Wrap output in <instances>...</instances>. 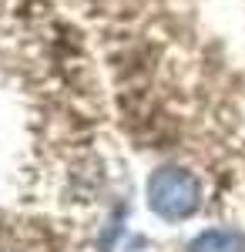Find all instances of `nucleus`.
Masks as SVG:
<instances>
[{
  "label": "nucleus",
  "instance_id": "nucleus-1",
  "mask_svg": "<svg viewBox=\"0 0 245 252\" xmlns=\"http://www.w3.org/2000/svg\"><path fill=\"white\" fill-rule=\"evenodd\" d=\"M148 205L165 222H185L202 205V182L178 165H161L148 178Z\"/></svg>",
  "mask_w": 245,
  "mask_h": 252
},
{
  "label": "nucleus",
  "instance_id": "nucleus-2",
  "mask_svg": "<svg viewBox=\"0 0 245 252\" xmlns=\"http://www.w3.org/2000/svg\"><path fill=\"white\" fill-rule=\"evenodd\" d=\"M188 252H245V232L239 229H208L191 239Z\"/></svg>",
  "mask_w": 245,
  "mask_h": 252
}]
</instances>
